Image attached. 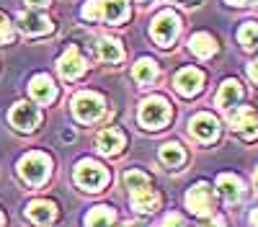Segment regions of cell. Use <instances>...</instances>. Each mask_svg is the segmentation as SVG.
<instances>
[{
    "label": "cell",
    "instance_id": "cell-33",
    "mask_svg": "<svg viewBox=\"0 0 258 227\" xmlns=\"http://www.w3.org/2000/svg\"><path fill=\"white\" fill-rule=\"evenodd\" d=\"M176 3H181V6H199L202 0H176Z\"/></svg>",
    "mask_w": 258,
    "mask_h": 227
},
{
    "label": "cell",
    "instance_id": "cell-16",
    "mask_svg": "<svg viewBox=\"0 0 258 227\" xmlns=\"http://www.w3.org/2000/svg\"><path fill=\"white\" fill-rule=\"evenodd\" d=\"M26 214L34 224H49L54 217H57V206L47 199H36L26 206Z\"/></svg>",
    "mask_w": 258,
    "mask_h": 227
},
{
    "label": "cell",
    "instance_id": "cell-7",
    "mask_svg": "<svg viewBox=\"0 0 258 227\" xmlns=\"http://www.w3.org/2000/svg\"><path fill=\"white\" fill-rule=\"evenodd\" d=\"M186 206L197 217H212L214 214V194L207 183H197L186 191Z\"/></svg>",
    "mask_w": 258,
    "mask_h": 227
},
{
    "label": "cell",
    "instance_id": "cell-11",
    "mask_svg": "<svg viewBox=\"0 0 258 227\" xmlns=\"http://www.w3.org/2000/svg\"><path fill=\"white\" fill-rule=\"evenodd\" d=\"M57 67H59V75L62 78H68V80H75L85 72V59L80 57V52L75 47H70L68 52H64L57 62Z\"/></svg>",
    "mask_w": 258,
    "mask_h": 227
},
{
    "label": "cell",
    "instance_id": "cell-18",
    "mask_svg": "<svg viewBox=\"0 0 258 227\" xmlns=\"http://www.w3.org/2000/svg\"><path fill=\"white\" fill-rule=\"evenodd\" d=\"M96 142H98V150H101L103 155H119L121 147H124V134H121L119 129L109 127V129H103V132L98 134Z\"/></svg>",
    "mask_w": 258,
    "mask_h": 227
},
{
    "label": "cell",
    "instance_id": "cell-27",
    "mask_svg": "<svg viewBox=\"0 0 258 227\" xmlns=\"http://www.w3.org/2000/svg\"><path fill=\"white\" fill-rule=\"evenodd\" d=\"M13 39V29H11V21L6 18V13H0V44Z\"/></svg>",
    "mask_w": 258,
    "mask_h": 227
},
{
    "label": "cell",
    "instance_id": "cell-13",
    "mask_svg": "<svg viewBox=\"0 0 258 227\" xmlns=\"http://www.w3.org/2000/svg\"><path fill=\"white\" fill-rule=\"evenodd\" d=\"M18 29L29 34V36H39V34H49L52 31V21L41 13H21L18 16Z\"/></svg>",
    "mask_w": 258,
    "mask_h": 227
},
{
    "label": "cell",
    "instance_id": "cell-34",
    "mask_svg": "<svg viewBox=\"0 0 258 227\" xmlns=\"http://www.w3.org/2000/svg\"><path fill=\"white\" fill-rule=\"evenodd\" d=\"M250 224H253V227H258V209H253V212H250Z\"/></svg>",
    "mask_w": 258,
    "mask_h": 227
},
{
    "label": "cell",
    "instance_id": "cell-3",
    "mask_svg": "<svg viewBox=\"0 0 258 227\" xmlns=\"http://www.w3.org/2000/svg\"><path fill=\"white\" fill-rule=\"evenodd\" d=\"M75 183L85 191H101L109 183V171L96 160H80L75 165Z\"/></svg>",
    "mask_w": 258,
    "mask_h": 227
},
{
    "label": "cell",
    "instance_id": "cell-17",
    "mask_svg": "<svg viewBox=\"0 0 258 227\" xmlns=\"http://www.w3.org/2000/svg\"><path fill=\"white\" fill-rule=\"evenodd\" d=\"M240 98H243L240 83H238V80H225L222 88H220V93H217V106L225 109V111H230V109H235V106L240 103Z\"/></svg>",
    "mask_w": 258,
    "mask_h": 227
},
{
    "label": "cell",
    "instance_id": "cell-29",
    "mask_svg": "<svg viewBox=\"0 0 258 227\" xmlns=\"http://www.w3.org/2000/svg\"><path fill=\"white\" fill-rule=\"evenodd\" d=\"M248 78H250L253 83H258V59L248 65Z\"/></svg>",
    "mask_w": 258,
    "mask_h": 227
},
{
    "label": "cell",
    "instance_id": "cell-15",
    "mask_svg": "<svg viewBox=\"0 0 258 227\" xmlns=\"http://www.w3.org/2000/svg\"><path fill=\"white\" fill-rule=\"evenodd\" d=\"M217 191L220 196L227 201V204H238L243 199V181L238 176H230V173H222L217 178Z\"/></svg>",
    "mask_w": 258,
    "mask_h": 227
},
{
    "label": "cell",
    "instance_id": "cell-31",
    "mask_svg": "<svg viewBox=\"0 0 258 227\" xmlns=\"http://www.w3.org/2000/svg\"><path fill=\"white\" fill-rule=\"evenodd\" d=\"M202 227H225V222H222V217H214L212 222H204Z\"/></svg>",
    "mask_w": 258,
    "mask_h": 227
},
{
    "label": "cell",
    "instance_id": "cell-22",
    "mask_svg": "<svg viewBox=\"0 0 258 227\" xmlns=\"http://www.w3.org/2000/svg\"><path fill=\"white\" fill-rule=\"evenodd\" d=\"M116 224V212L111 206H96L85 217V227H114Z\"/></svg>",
    "mask_w": 258,
    "mask_h": 227
},
{
    "label": "cell",
    "instance_id": "cell-12",
    "mask_svg": "<svg viewBox=\"0 0 258 227\" xmlns=\"http://www.w3.org/2000/svg\"><path fill=\"white\" fill-rule=\"evenodd\" d=\"M129 16L126 0H98V21H109V24H121Z\"/></svg>",
    "mask_w": 258,
    "mask_h": 227
},
{
    "label": "cell",
    "instance_id": "cell-37",
    "mask_svg": "<svg viewBox=\"0 0 258 227\" xmlns=\"http://www.w3.org/2000/svg\"><path fill=\"white\" fill-rule=\"evenodd\" d=\"M255 186H258V171H255Z\"/></svg>",
    "mask_w": 258,
    "mask_h": 227
},
{
    "label": "cell",
    "instance_id": "cell-5",
    "mask_svg": "<svg viewBox=\"0 0 258 227\" xmlns=\"http://www.w3.org/2000/svg\"><path fill=\"white\" fill-rule=\"evenodd\" d=\"M178 31H181V18H178L173 11L158 13V18L153 21V29H150L153 39L158 41V47H170V44L176 41Z\"/></svg>",
    "mask_w": 258,
    "mask_h": 227
},
{
    "label": "cell",
    "instance_id": "cell-36",
    "mask_svg": "<svg viewBox=\"0 0 258 227\" xmlns=\"http://www.w3.org/2000/svg\"><path fill=\"white\" fill-rule=\"evenodd\" d=\"M6 224V219H3V214H0V227H3Z\"/></svg>",
    "mask_w": 258,
    "mask_h": 227
},
{
    "label": "cell",
    "instance_id": "cell-30",
    "mask_svg": "<svg viewBox=\"0 0 258 227\" xmlns=\"http://www.w3.org/2000/svg\"><path fill=\"white\" fill-rule=\"evenodd\" d=\"M26 3H29V6H34V8H47V6L52 3V0H26Z\"/></svg>",
    "mask_w": 258,
    "mask_h": 227
},
{
    "label": "cell",
    "instance_id": "cell-2",
    "mask_svg": "<svg viewBox=\"0 0 258 227\" xmlns=\"http://www.w3.org/2000/svg\"><path fill=\"white\" fill-rule=\"evenodd\" d=\"M170 121V106L160 96H150L140 106V124L145 129H163Z\"/></svg>",
    "mask_w": 258,
    "mask_h": 227
},
{
    "label": "cell",
    "instance_id": "cell-23",
    "mask_svg": "<svg viewBox=\"0 0 258 227\" xmlns=\"http://www.w3.org/2000/svg\"><path fill=\"white\" fill-rule=\"evenodd\" d=\"M132 75H135V80L140 83V86H150V83H155V80H158V65H155L153 59L142 57L137 65H135Z\"/></svg>",
    "mask_w": 258,
    "mask_h": 227
},
{
    "label": "cell",
    "instance_id": "cell-6",
    "mask_svg": "<svg viewBox=\"0 0 258 227\" xmlns=\"http://www.w3.org/2000/svg\"><path fill=\"white\" fill-rule=\"evenodd\" d=\"M230 127L243 139H258V114L248 106H235L230 111Z\"/></svg>",
    "mask_w": 258,
    "mask_h": 227
},
{
    "label": "cell",
    "instance_id": "cell-25",
    "mask_svg": "<svg viewBox=\"0 0 258 227\" xmlns=\"http://www.w3.org/2000/svg\"><path fill=\"white\" fill-rule=\"evenodd\" d=\"M124 186H126L129 196H132V194L147 189V186H153V183H150V178H147L142 171H126V173H124Z\"/></svg>",
    "mask_w": 258,
    "mask_h": 227
},
{
    "label": "cell",
    "instance_id": "cell-4",
    "mask_svg": "<svg viewBox=\"0 0 258 227\" xmlns=\"http://www.w3.org/2000/svg\"><path fill=\"white\" fill-rule=\"evenodd\" d=\"M106 111V101L98 96V93H91V91H83L73 98V114L78 121H85L91 124L96 119H101V114Z\"/></svg>",
    "mask_w": 258,
    "mask_h": 227
},
{
    "label": "cell",
    "instance_id": "cell-32",
    "mask_svg": "<svg viewBox=\"0 0 258 227\" xmlns=\"http://www.w3.org/2000/svg\"><path fill=\"white\" fill-rule=\"evenodd\" d=\"M235 6H258V0H230Z\"/></svg>",
    "mask_w": 258,
    "mask_h": 227
},
{
    "label": "cell",
    "instance_id": "cell-1",
    "mask_svg": "<svg viewBox=\"0 0 258 227\" xmlns=\"http://www.w3.org/2000/svg\"><path fill=\"white\" fill-rule=\"evenodd\" d=\"M49 171H52V160L44 155V153H29L18 160V173L26 183L31 186H41L47 178H49Z\"/></svg>",
    "mask_w": 258,
    "mask_h": 227
},
{
    "label": "cell",
    "instance_id": "cell-19",
    "mask_svg": "<svg viewBox=\"0 0 258 227\" xmlns=\"http://www.w3.org/2000/svg\"><path fill=\"white\" fill-rule=\"evenodd\" d=\"M132 206L137 212H142V214H153L160 206V196H158V191L153 189V186H147V189L132 194Z\"/></svg>",
    "mask_w": 258,
    "mask_h": 227
},
{
    "label": "cell",
    "instance_id": "cell-20",
    "mask_svg": "<svg viewBox=\"0 0 258 227\" xmlns=\"http://www.w3.org/2000/svg\"><path fill=\"white\" fill-rule=\"evenodd\" d=\"M96 52L103 62H109V65H116V62L124 59V49L116 39H109V36H103L98 39V44H96Z\"/></svg>",
    "mask_w": 258,
    "mask_h": 227
},
{
    "label": "cell",
    "instance_id": "cell-24",
    "mask_svg": "<svg viewBox=\"0 0 258 227\" xmlns=\"http://www.w3.org/2000/svg\"><path fill=\"white\" fill-rule=\"evenodd\" d=\"M160 160L168 165V168H178V165L186 160V153L178 142H165L160 147Z\"/></svg>",
    "mask_w": 258,
    "mask_h": 227
},
{
    "label": "cell",
    "instance_id": "cell-28",
    "mask_svg": "<svg viewBox=\"0 0 258 227\" xmlns=\"http://www.w3.org/2000/svg\"><path fill=\"white\" fill-rule=\"evenodd\" d=\"M160 227H186V222H183V217L181 214H168L165 219H163V224Z\"/></svg>",
    "mask_w": 258,
    "mask_h": 227
},
{
    "label": "cell",
    "instance_id": "cell-9",
    "mask_svg": "<svg viewBox=\"0 0 258 227\" xmlns=\"http://www.w3.org/2000/svg\"><path fill=\"white\" fill-rule=\"evenodd\" d=\"M173 86H176V91H178L181 96L191 98V96H197V93L202 91V86H204V75H202V70H197V67H183V70L176 72Z\"/></svg>",
    "mask_w": 258,
    "mask_h": 227
},
{
    "label": "cell",
    "instance_id": "cell-38",
    "mask_svg": "<svg viewBox=\"0 0 258 227\" xmlns=\"http://www.w3.org/2000/svg\"><path fill=\"white\" fill-rule=\"evenodd\" d=\"M142 3H147V0H142Z\"/></svg>",
    "mask_w": 258,
    "mask_h": 227
},
{
    "label": "cell",
    "instance_id": "cell-8",
    "mask_svg": "<svg viewBox=\"0 0 258 227\" xmlns=\"http://www.w3.org/2000/svg\"><path fill=\"white\" fill-rule=\"evenodd\" d=\"M8 119H11V124H13L18 132H34L36 124L41 121V114H39L36 106H31V103H26V101H21V103H16V106L11 109Z\"/></svg>",
    "mask_w": 258,
    "mask_h": 227
},
{
    "label": "cell",
    "instance_id": "cell-26",
    "mask_svg": "<svg viewBox=\"0 0 258 227\" xmlns=\"http://www.w3.org/2000/svg\"><path fill=\"white\" fill-rule=\"evenodd\" d=\"M238 41H240L245 49L258 47V24H255V21H248V24L240 26V31H238Z\"/></svg>",
    "mask_w": 258,
    "mask_h": 227
},
{
    "label": "cell",
    "instance_id": "cell-14",
    "mask_svg": "<svg viewBox=\"0 0 258 227\" xmlns=\"http://www.w3.org/2000/svg\"><path fill=\"white\" fill-rule=\"evenodd\" d=\"M29 93H31L34 101H39V103H44V106H47V103H52L57 98V86L52 83L49 75H36V78H31Z\"/></svg>",
    "mask_w": 258,
    "mask_h": 227
},
{
    "label": "cell",
    "instance_id": "cell-10",
    "mask_svg": "<svg viewBox=\"0 0 258 227\" xmlns=\"http://www.w3.org/2000/svg\"><path fill=\"white\" fill-rule=\"evenodd\" d=\"M217 132H220V121L212 114H197L191 119V134L199 142H212L217 137Z\"/></svg>",
    "mask_w": 258,
    "mask_h": 227
},
{
    "label": "cell",
    "instance_id": "cell-21",
    "mask_svg": "<svg viewBox=\"0 0 258 227\" xmlns=\"http://www.w3.org/2000/svg\"><path fill=\"white\" fill-rule=\"evenodd\" d=\"M188 47H191V52L197 54V57L207 59V57H212L214 52H217V41H214L212 34L199 31V34H194V36L188 39Z\"/></svg>",
    "mask_w": 258,
    "mask_h": 227
},
{
    "label": "cell",
    "instance_id": "cell-35",
    "mask_svg": "<svg viewBox=\"0 0 258 227\" xmlns=\"http://www.w3.org/2000/svg\"><path fill=\"white\" fill-rule=\"evenodd\" d=\"M124 227H140V224H135V222H129V224H124Z\"/></svg>",
    "mask_w": 258,
    "mask_h": 227
}]
</instances>
